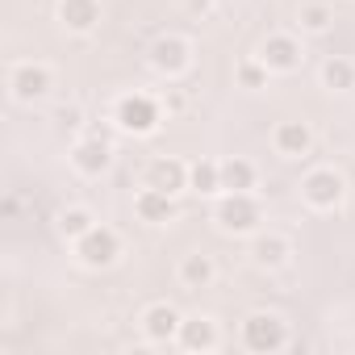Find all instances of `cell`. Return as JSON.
<instances>
[{"instance_id":"obj_23","label":"cell","mask_w":355,"mask_h":355,"mask_svg":"<svg viewBox=\"0 0 355 355\" xmlns=\"http://www.w3.org/2000/svg\"><path fill=\"white\" fill-rule=\"evenodd\" d=\"M268 67L259 63V55L255 59H243L239 63V71H234V80H239V88H247V92H259V88H268Z\"/></svg>"},{"instance_id":"obj_2","label":"cell","mask_w":355,"mask_h":355,"mask_svg":"<svg viewBox=\"0 0 355 355\" xmlns=\"http://www.w3.org/2000/svg\"><path fill=\"white\" fill-rule=\"evenodd\" d=\"M113 125L130 138H150L163 125V101H155L150 92H125L113 105Z\"/></svg>"},{"instance_id":"obj_12","label":"cell","mask_w":355,"mask_h":355,"mask_svg":"<svg viewBox=\"0 0 355 355\" xmlns=\"http://www.w3.org/2000/svg\"><path fill=\"white\" fill-rule=\"evenodd\" d=\"M142 184L163 189V193H171V197H180V193H189V163L175 159V155H159V159L146 163Z\"/></svg>"},{"instance_id":"obj_20","label":"cell","mask_w":355,"mask_h":355,"mask_svg":"<svg viewBox=\"0 0 355 355\" xmlns=\"http://www.w3.org/2000/svg\"><path fill=\"white\" fill-rule=\"evenodd\" d=\"M92 226H96V214H92L88 205H63V209H59V218H55V230H59V239H63V243L84 239Z\"/></svg>"},{"instance_id":"obj_17","label":"cell","mask_w":355,"mask_h":355,"mask_svg":"<svg viewBox=\"0 0 355 355\" xmlns=\"http://www.w3.org/2000/svg\"><path fill=\"white\" fill-rule=\"evenodd\" d=\"M175 280H180L184 288H209L214 280H218V263H214V255L209 251H189L180 263H175Z\"/></svg>"},{"instance_id":"obj_7","label":"cell","mask_w":355,"mask_h":355,"mask_svg":"<svg viewBox=\"0 0 355 355\" xmlns=\"http://www.w3.org/2000/svg\"><path fill=\"white\" fill-rule=\"evenodd\" d=\"M51 88H55V71H51L46 63H34V59L13 63V71H9V92H13L17 105H34V101L51 96Z\"/></svg>"},{"instance_id":"obj_14","label":"cell","mask_w":355,"mask_h":355,"mask_svg":"<svg viewBox=\"0 0 355 355\" xmlns=\"http://www.w3.org/2000/svg\"><path fill=\"white\" fill-rule=\"evenodd\" d=\"M134 214H138V222H146V226H167V222H175V197L163 193V189L142 184V189L134 193Z\"/></svg>"},{"instance_id":"obj_24","label":"cell","mask_w":355,"mask_h":355,"mask_svg":"<svg viewBox=\"0 0 355 355\" xmlns=\"http://www.w3.org/2000/svg\"><path fill=\"white\" fill-rule=\"evenodd\" d=\"M55 121H59V130H80L84 125V109L80 105H67V109L55 113Z\"/></svg>"},{"instance_id":"obj_13","label":"cell","mask_w":355,"mask_h":355,"mask_svg":"<svg viewBox=\"0 0 355 355\" xmlns=\"http://www.w3.org/2000/svg\"><path fill=\"white\" fill-rule=\"evenodd\" d=\"M272 146H276L280 159H305V155L313 150V130H309V121H301V117L280 121V125L272 130Z\"/></svg>"},{"instance_id":"obj_6","label":"cell","mask_w":355,"mask_h":355,"mask_svg":"<svg viewBox=\"0 0 355 355\" xmlns=\"http://www.w3.org/2000/svg\"><path fill=\"white\" fill-rule=\"evenodd\" d=\"M146 63H150V71L163 76V80H180V76L193 67V42L180 38V34H159V38L150 42V51H146Z\"/></svg>"},{"instance_id":"obj_19","label":"cell","mask_w":355,"mask_h":355,"mask_svg":"<svg viewBox=\"0 0 355 355\" xmlns=\"http://www.w3.org/2000/svg\"><path fill=\"white\" fill-rule=\"evenodd\" d=\"M189 193H197V197H218L222 193V159L189 163Z\"/></svg>"},{"instance_id":"obj_26","label":"cell","mask_w":355,"mask_h":355,"mask_svg":"<svg viewBox=\"0 0 355 355\" xmlns=\"http://www.w3.org/2000/svg\"><path fill=\"white\" fill-rule=\"evenodd\" d=\"M17 214H21V201L9 193L5 201H0V218H5V222H17Z\"/></svg>"},{"instance_id":"obj_10","label":"cell","mask_w":355,"mask_h":355,"mask_svg":"<svg viewBox=\"0 0 355 355\" xmlns=\"http://www.w3.org/2000/svg\"><path fill=\"white\" fill-rule=\"evenodd\" d=\"M180 343L184 351H193V355H209V351H218L222 347V330H218V318L214 313H184V322H180Z\"/></svg>"},{"instance_id":"obj_4","label":"cell","mask_w":355,"mask_h":355,"mask_svg":"<svg viewBox=\"0 0 355 355\" xmlns=\"http://www.w3.org/2000/svg\"><path fill=\"white\" fill-rule=\"evenodd\" d=\"M347 197V180H343V171L334 167H313L301 175V201L313 209V214H330L338 209Z\"/></svg>"},{"instance_id":"obj_22","label":"cell","mask_w":355,"mask_h":355,"mask_svg":"<svg viewBox=\"0 0 355 355\" xmlns=\"http://www.w3.org/2000/svg\"><path fill=\"white\" fill-rule=\"evenodd\" d=\"M297 26H301V34H326L334 26V9L326 0H305L297 9Z\"/></svg>"},{"instance_id":"obj_5","label":"cell","mask_w":355,"mask_h":355,"mask_svg":"<svg viewBox=\"0 0 355 355\" xmlns=\"http://www.w3.org/2000/svg\"><path fill=\"white\" fill-rule=\"evenodd\" d=\"M71 255L84 263V268H92V272H101V268H113L117 259H121V234L113 230V226H105V222H96L84 239H76L71 243Z\"/></svg>"},{"instance_id":"obj_3","label":"cell","mask_w":355,"mask_h":355,"mask_svg":"<svg viewBox=\"0 0 355 355\" xmlns=\"http://www.w3.org/2000/svg\"><path fill=\"white\" fill-rule=\"evenodd\" d=\"M239 338H243V347L251 355H276V351L288 347V322L280 313H272V309H255V313L243 318Z\"/></svg>"},{"instance_id":"obj_25","label":"cell","mask_w":355,"mask_h":355,"mask_svg":"<svg viewBox=\"0 0 355 355\" xmlns=\"http://www.w3.org/2000/svg\"><path fill=\"white\" fill-rule=\"evenodd\" d=\"M163 109H167V113H180V109H184V92H180V88H167V92H163Z\"/></svg>"},{"instance_id":"obj_15","label":"cell","mask_w":355,"mask_h":355,"mask_svg":"<svg viewBox=\"0 0 355 355\" xmlns=\"http://www.w3.org/2000/svg\"><path fill=\"white\" fill-rule=\"evenodd\" d=\"M251 259H255V268L276 272V268H284V263L293 259V243H288L284 234H276V230H255V239H251Z\"/></svg>"},{"instance_id":"obj_11","label":"cell","mask_w":355,"mask_h":355,"mask_svg":"<svg viewBox=\"0 0 355 355\" xmlns=\"http://www.w3.org/2000/svg\"><path fill=\"white\" fill-rule=\"evenodd\" d=\"M180 322H184V313L171 301H155L142 309V334H146V343H159V347L180 338Z\"/></svg>"},{"instance_id":"obj_8","label":"cell","mask_w":355,"mask_h":355,"mask_svg":"<svg viewBox=\"0 0 355 355\" xmlns=\"http://www.w3.org/2000/svg\"><path fill=\"white\" fill-rule=\"evenodd\" d=\"M259 63L272 71V76H293L301 63H305V46L297 34H268L259 42Z\"/></svg>"},{"instance_id":"obj_21","label":"cell","mask_w":355,"mask_h":355,"mask_svg":"<svg viewBox=\"0 0 355 355\" xmlns=\"http://www.w3.org/2000/svg\"><path fill=\"white\" fill-rule=\"evenodd\" d=\"M318 76H322V88L326 92H351L355 88V63L343 59V55H330Z\"/></svg>"},{"instance_id":"obj_1","label":"cell","mask_w":355,"mask_h":355,"mask_svg":"<svg viewBox=\"0 0 355 355\" xmlns=\"http://www.w3.org/2000/svg\"><path fill=\"white\" fill-rule=\"evenodd\" d=\"M214 226L222 234H255L263 230V205L255 193H218V205H214Z\"/></svg>"},{"instance_id":"obj_9","label":"cell","mask_w":355,"mask_h":355,"mask_svg":"<svg viewBox=\"0 0 355 355\" xmlns=\"http://www.w3.org/2000/svg\"><path fill=\"white\" fill-rule=\"evenodd\" d=\"M71 167L80 171V175H88V180H96V175H105L109 167H113V142L105 138V134H88V138H80L76 146H71Z\"/></svg>"},{"instance_id":"obj_18","label":"cell","mask_w":355,"mask_h":355,"mask_svg":"<svg viewBox=\"0 0 355 355\" xmlns=\"http://www.w3.org/2000/svg\"><path fill=\"white\" fill-rule=\"evenodd\" d=\"M259 184V167L243 155L222 159V193H255Z\"/></svg>"},{"instance_id":"obj_27","label":"cell","mask_w":355,"mask_h":355,"mask_svg":"<svg viewBox=\"0 0 355 355\" xmlns=\"http://www.w3.org/2000/svg\"><path fill=\"white\" fill-rule=\"evenodd\" d=\"M218 5H230V0H218Z\"/></svg>"},{"instance_id":"obj_16","label":"cell","mask_w":355,"mask_h":355,"mask_svg":"<svg viewBox=\"0 0 355 355\" xmlns=\"http://www.w3.org/2000/svg\"><path fill=\"white\" fill-rule=\"evenodd\" d=\"M101 17H105L101 0H59V26L67 34H92Z\"/></svg>"}]
</instances>
